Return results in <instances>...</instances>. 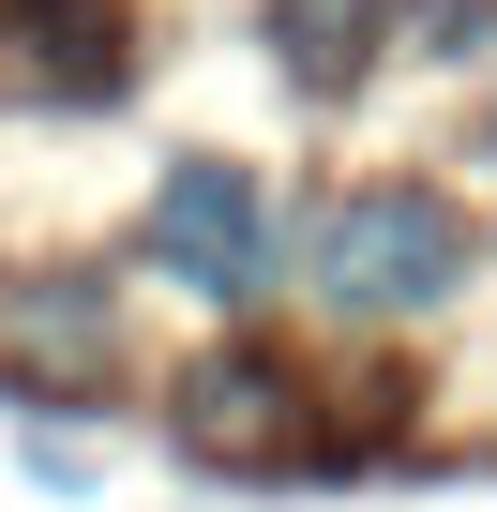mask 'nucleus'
<instances>
[{
  "label": "nucleus",
  "instance_id": "f257e3e1",
  "mask_svg": "<svg viewBox=\"0 0 497 512\" xmlns=\"http://www.w3.org/2000/svg\"><path fill=\"white\" fill-rule=\"evenodd\" d=\"M467 256H482V226H467L437 181H362V196L317 226V302H332V317H422V302L467 287Z\"/></svg>",
  "mask_w": 497,
  "mask_h": 512
},
{
  "label": "nucleus",
  "instance_id": "f03ea898",
  "mask_svg": "<svg viewBox=\"0 0 497 512\" xmlns=\"http://www.w3.org/2000/svg\"><path fill=\"white\" fill-rule=\"evenodd\" d=\"M151 272L196 287V302H257V287H272V196H257V166L181 151V166L151 181Z\"/></svg>",
  "mask_w": 497,
  "mask_h": 512
},
{
  "label": "nucleus",
  "instance_id": "7ed1b4c3",
  "mask_svg": "<svg viewBox=\"0 0 497 512\" xmlns=\"http://www.w3.org/2000/svg\"><path fill=\"white\" fill-rule=\"evenodd\" d=\"M287 407H302V377L257 362V347H226V362L181 377V437L196 452H287Z\"/></svg>",
  "mask_w": 497,
  "mask_h": 512
},
{
  "label": "nucleus",
  "instance_id": "20e7f679",
  "mask_svg": "<svg viewBox=\"0 0 497 512\" xmlns=\"http://www.w3.org/2000/svg\"><path fill=\"white\" fill-rule=\"evenodd\" d=\"M362 31H392L377 0H272V61H287L302 91H347V76H362Z\"/></svg>",
  "mask_w": 497,
  "mask_h": 512
},
{
  "label": "nucleus",
  "instance_id": "39448f33",
  "mask_svg": "<svg viewBox=\"0 0 497 512\" xmlns=\"http://www.w3.org/2000/svg\"><path fill=\"white\" fill-rule=\"evenodd\" d=\"M392 31H407L422 61H467V46L497 31V0H407V16H392Z\"/></svg>",
  "mask_w": 497,
  "mask_h": 512
},
{
  "label": "nucleus",
  "instance_id": "423d86ee",
  "mask_svg": "<svg viewBox=\"0 0 497 512\" xmlns=\"http://www.w3.org/2000/svg\"><path fill=\"white\" fill-rule=\"evenodd\" d=\"M482 136H497V121H482Z\"/></svg>",
  "mask_w": 497,
  "mask_h": 512
}]
</instances>
